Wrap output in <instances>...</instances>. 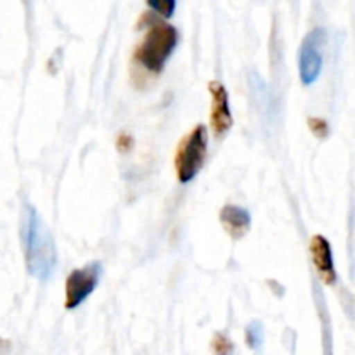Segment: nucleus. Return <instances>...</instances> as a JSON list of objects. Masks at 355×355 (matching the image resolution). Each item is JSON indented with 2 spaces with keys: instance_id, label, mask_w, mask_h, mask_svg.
<instances>
[{
  "instance_id": "5",
  "label": "nucleus",
  "mask_w": 355,
  "mask_h": 355,
  "mask_svg": "<svg viewBox=\"0 0 355 355\" xmlns=\"http://www.w3.org/2000/svg\"><path fill=\"white\" fill-rule=\"evenodd\" d=\"M101 276H103V266L101 262H90L82 269H75L68 277H66L64 284V307L68 311L76 309L82 305L94 290L99 284Z\"/></svg>"
},
{
  "instance_id": "4",
  "label": "nucleus",
  "mask_w": 355,
  "mask_h": 355,
  "mask_svg": "<svg viewBox=\"0 0 355 355\" xmlns=\"http://www.w3.org/2000/svg\"><path fill=\"white\" fill-rule=\"evenodd\" d=\"M324 44L326 31L322 28H314L302 40L300 51H298V69H300V80L305 85H312L321 75Z\"/></svg>"
},
{
  "instance_id": "7",
  "label": "nucleus",
  "mask_w": 355,
  "mask_h": 355,
  "mask_svg": "<svg viewBox=\"0 0 355 355\" xmlns=\"http://www.w3.org/2000/svg\"><path fill=\"white\" fill-rule=\"evenodd\" d=\"M311 255L319 277H321L326 284H335L336 270L335 263H333L331 245H329V241L324 236L315 234L314 238L311 239Z\"/></svg>"
},
{
  "instance_id": "1",
  "label": "nucleus",
  "mask_w": 355,
  "mask_h": 355,
  "mask_svg": "<svg viewBox=\"0 0 355 355\" xmlns=\"http://www.w3.org/2000/svg\"><path fill=\"white\" fill-rule=\"evenodd\" d=\"M21 245L30 276L49 279L55 266V245L49 227L31 205H24L21 211Z\"/></svg>"
},
{
  "instance_id": "3",
  "label": "nucleus",
  "mask_w": 355,
  "mask_h": 355,
  "mask_svg": "<svg viewBox=\"0 0 355 355\" xmlns=\"http://www.w3.org/2000/svg\"><path fill=\"white\" fill-rule=\"evenodd\" d=\"M208 151V132L205 125H196L180 141L175 155L177 179L182 184L191 182L203 168Z\"/></svg>"
},
{
  "instance_id": "6",
  "label": "nucleus",
  "mask_w": 355,
  "mask_h": 355,
  "mask_svg": "<svg viewBox=\"0 0 355 355\" xmlns=\"http://www.w3.org/2000/svg\"><path fill=\"white\" fill-rule=\"evenodd\" d=\"M211 94V114L210 125L215 137H224L231 130L234 118H232L231 107H229V94L220 82L210 83Z\"/></svg>"
},
{
  "instance_id": "9",
  "label": "nucleus",
  "mask_w": 355,
  "mask_h": 355,
  "mask_svg": "<svg viewBox=\"0 0 355 355\" xmlns=\"http://www.w3.org/2000/svg\"><path fill=\"white\" fill-rule=\"evenodd\" d=\"M245 340L250 349H260L263 342V326L259 321H252L245 329Z\"/></svg>"
},
{
  "instance_id": "12",
  "label": "nucleus",
  "mask_w": 355,
  "mask_h": 355,
  "mask_svg": "<svg viewBox=\"0 0 355 355\" xmlns=\"http://www.w3.org/2000/svg\"><path fill=\"white\" fill-rule=\"evenodd\" d=\"M309 127H311L312 134L319 139H326L329 134V125L322 118H309Z\"/></svg>"
},
{
  "instance_id": "10",
  "label": "nucleus",
  "mask_w": 355,
  "mask_h": 355,
  "mask_svg": "<svg viewBox=\"0 0 355 355\" xmlns=\"http://www.w3.org/2000/svg\"><path fill=\"white\" fill-rule=\"evenodd\" d=\"M211 350L215 355H231L234 352V343L222 333H217L211 340Z\"/></svg>"
},
{
  "instance_id": "2",
  "label": "nucleus",
  "mask_w": 355,
  "mask_h": 355,
  "mask_svg": "<svg viewBox=\"0 0 355 355\" xmlns=\"http://www.w3.org/2000/svg\"><path fill=\"white\" fill-rule=\"evenodd\" d=\"M177 44H179L177 28L165 21H155L149 24L146 37L142 38V44L135 52V58L149 71L158 73L162 71L170 54L175 51Z\"/></svg>"
},
{
  "instance_id": "11",
  "label": "nucleus",
  "mask_w": 355,
  "mask_h": 355,
  "mask_svg": "<svg viewBox=\"0 0 355 355\" xmlns=\"http://www.w3.org/2000/svg\"><path fill=\"white\" fill-rule=\"evenodd\" d=\"M148 6L162 16L170 17L175 9V0H148Z\"/></svg>"
},
{
  "instance_id": "8",
  "label": "nucleus",
  "mask_w": 355,
  "mask_h": 355,
  "mask_svg": "<svg viewBox=\"0 0 355 355\" xmlns=\"http://www.w3.org/2000/svg\"><path fill=\"white\" fill-rule=\"evenodd\" d=\"M220 222L227 234L231 238L239 239L250 231V224H252V215L248 210L236 205H225L220 211Z\"/></svg>"
}]
</instances>
